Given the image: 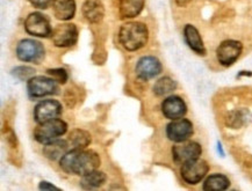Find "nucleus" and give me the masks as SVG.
Returning <instances> with one entry per match:
<instances>
[{"label": "nucleus", "mask_w": 252, "mask_h": 191, "mask_svg": "<svg viewBox=\"0 0 252 191\" xmlns=\"http://www.w3.org/2000/svg\"><path fill=\"white\" fill-rule=\"evenodd\" d=\"M101 164L99 154L86 148H71L60 159V167L70 175H84L98 169Z\"/></svg>", "instance_id": "nucleus-1"}, {"label": "nucleus", "mask_w": 252, "mask_h": 191, "mask_svg": "<svg viewBox=\"0 0 252 191\" xmlns=\"http://www.w3.org/2000/svg\"><path fill=\"white\" fill-rule=\"evenodd\" d=\"M149 40V30L142 22L132 21L122 25L119 30V41L127 51H137L145 47Z\"/></svg>", "instance_id": "nucleus-2"}, {"label": "nucleus", "mask_w": 252, "mask_h": 191, "mask_svg": "<svg viewBox=\"0 0 252 191\" xmlns=\"http://www.w3.org/2000/svg\"><path fill=\"white\" fill-rule=\"evenodd\" d=\"M67 131V124L63 119L55 118L46 123L38 124L34 131V138L42 145H47L49 142L60 139Z\"/></svg>", "instance_id": "nucleus-3"}, {"label": "nucleus", "mask_w": 252, "mask_h": 191, "mask_svg": "<svg viewBox=\"0 0 252 191\" xmlns=\"http://www.w3.org/2000/svg\"><path fill=\"white\" fill-rule=\"evenodd\" d=\"M15 54L19 60L25 63L40 64L46 56V50L41 42L32 38H25L18 43Z\"/></svg>", "instance_id": "nucleus-4"}, {"label": "nucleus", "mask_w": 252, "mask_h": 191, "mask_svg": "<svg viewBox=\"0 0 252 191\" xmlns=\"http://www.w3.org/2000/svg\"><path fill=\"white\" fill-rule=\"evenodd\" d=\"M57 82L43 76L33 77L27 82V92L32 99H40L48 95H56L60 90Z\"/></svg>", "instance_id": "nucleus-5"}, {"label": "nucleus", "mask_w": 252, "mask_h": 191, "mask_svg": "<svg viewBox=\"0 0 252 191\" xmlns=\"http://www.w3.org/2000/svg\"><path fill=\"white\" fill-rule=\"evenodd\" d=\"M25 30L29 35L36 37H49L53 34L50 20L47 15L40 12L31 13L25 20Z\"/></svg>", "instance_id": "nucleus-6"}, {"label": "nucleus", "mask_w": 252, "mask_h": 191, "mask_svg": "<svg viewBox=\"0 0 252 191\" xmlns=\"http://www.w3.org/2000/svg\"><path fill=\"white\" fill-rule=\"evenodd\" d=\"M208 164L199 158L195 159V160H190L183 164L182 168H180V175H182V179L187 184L195 186V184L201 182L203 177L208 173Z\"/></svg>", "instance_id": "nucleus-7"}, {"label": "nucleus", "mask_w": 252, "mask_h": 191, "mask_svg": "<svg viewBox=\"0 0 252 191\" xmlns=\"http://www.w3.org/2000/svg\"><path fill=\"white\" fill-rule=\"evenodd\" d=\"M51 40L55 47L70 48L78 41V28L75 24H61L53 29Z\"/></svg>", "instance_id": "nucleus-8"}, {"label": "nucleus", "mask_w": 252, "mask_h": 191, "mask_svg": "<svg viewBox=\"0 0 252 191\" xmlns=\"http://www.w3.org/2000/svg\"><path fill=\"white\" fill-rule=\"evenodd\" d=\"M243 51V45L241 42L235 40H225L216 49V58L222 66L229 67L234 65L236 60Z\"/></svg>", "instance_id": "nucleus-9"}, {"label": "nucleus", "mask_w": 252, "mask_h": 191, "mask_svg": "<svg viewBox=\"0 0 252 191\" xmlns=\"http://www.w3.org/2000/svg\"><path fill=\"white\" fill-rule=\"evenodd\" d=\"M62 103L58 102L57 100H43L35 106L33 112L34 121L37 124H42L51 119L58 118L62 115Z\"/></svg>", "instance_id": "nucleus-10"}, {"label": "nucleus", "mask_w": 252, "mask_h": 191, "mask_svg": "<svg viewBox=\"0 0 252 191\" xmlns=\"http://www.w3.org/2000/svg\"><path fill=\"white\" fill-rule=\"evenodd\" d=\"M202 153V147L196 141L178 142L172 147V158L177 164H183L187 161L199 159Z\"/></svg>", "instance_id": "nucleus-11"}, {"label": "nucleus", "mask_w": 252, "mask_h": 191, "mask_svg": "<svg viewBox=\"0 0 252 191\" xmlns=\"http://www.w3.org/2000/svg\"><path fill=\"white\" fill-rule=\"evenodd\" d=\"M194 128L192 122L186 118L174 119L166 126V137L173 142H183L189 140L193 136Z\"/></svg>", "instance_id": "nucleus-12"}, {"label": "nucleus", "mask_w": 252, "mask_h": 191, "mask_svg": "<svg viewBox=\"0 0 252 191\" xmlns=\"http://www.w3.org/2000/svg\"><path fill=\"white\" fill-rule=\"evenodd\" d=\"M163 66H161L160 60L154 56H143L138 59L136 66H135V72L138 79L148 80L159 76Z\"/></svg>", "instance_id": "nucleus-13"}, {"label": "nucleus", "mask_w": 252, "mask_h": 191, "mask_svg": "<svg viewBox=\"0 0 252 191\" xmlns=\"http://www.w3.org/2000/svg\"><path fill=\"white\" fill-rule=\"evenodd\" d=\"M161 112H163L164 117L171 121L174 119L183 118L187 112V106L184 100L180 96L172 95L169 96L161 102Z\"/></svg>", "instance_id": "nucleus-14"}, {"label": "nucleus", "mask_w": 252, "mask_h": 191, "mask_svg": "<svg viewBox=\"0 0 252 191\" xmlns=\"http://www.w3.org/2000/svg\"><path fill=\"white\" fill-rule=\"evenodd\" d=\"M83 17L90 24H99L105 17V6L101 0H85L82 7Z\"/></svg>", "instance_id": "nucleus-15"}, {"label": "nucleus", "mask_w": 252, "mask_h": 191, "mask_svg": "<svg viewBox=\"0 0 252 191\" xmlns=\"http://www.w3.org/2000/svg\"><path fill=\"white\" fill-rule=\"evenodd\" d=\"M184 38L187 45L200 56H205L206 48L199 30L193 25H186L184 28Z\"/></svg>", "instance_id": "nucleus-16"}, {"label": "nucleus", "mask_w": 252, "mask_h": 191, "mask_svg": "<svg viewBox=\"0 0 252 191\" xmlns=\"http://www.w3.org/2000/svg\"><path fill=\"white\" fill-rule=\"evenodd\" d=\"M55 18L62 21H69L75 18L76 1L75 0H55L53 5Z\"/></svg>", "instance_id": "nucleus-17"}, {"label": "nucleus", "mask_w": 252, "mask_h": 191, "mask_svg": "<svg viewBox=\"0 0 252 191\" xmlns=\"http://www.w3.org/2000/svg\"><path fill=\"white\" fill-rule=\"evenodd\" d=\"M67 151H70V145L67 140L56 139V140L43 145V155L51 161H56L61 159Z\"/></svg>", "instance_id": "nucleus-18"}, {"label": "nucleus", "mask_w": 252, "mask_h": 191, "mask_svg": "<svg viewBox=\"0 0 252 191\" xmlns=\"http://www.w3.org/2000/svg\"><path fill=\"white\" fill-rule=\"evenodd\" d=\"M145 0H120L119 14L121 19L136 18L143 11Z\"/></svg>", "instance_id": "nucleus-19"}, {"label": "nucleus", "mask_w": 252, "mask_h": 191, "mask_svg": "<svg viewBox=\"0 0 252 191\" xmlns=\"http://www.w3.org/2000/svg\"><path fill=\"white\" fill-rule=\"evenodd\" d=\"M107 176L103 171H100L98 169L91 171V173L84 175L80 180V187L85 190H92L96 189V188L101 187L105 184Z\"/></svg>", "instance_id": "nucleus-20"}, {"label": "nucleus", "mask_w": 252, "mask_h": 191, "mask_svg": "<svg viewBox=\"0 0 252 191\" xmlns=\"http://www.w3.org/2000/svg\"><path fill=\"white\" fill-rule=\"evenodd\" d=\"M230 186V181L223 174H213L203 182L202 189L206 191H222L227 190Z\"/></svg>", "instance_id": "nucleus-21"}, {"label": "nucleus", "mask_w": 252, "mask_h": 191, "mask_svg": "<svg viewBox=\"0 0 252 191\" xmlns=\"http://www.w3.org/2000/svg\"><path fill=\"white\" fill-rule=\"evenodd\" d=\"M92 138L90 132L82 129H75L70 132L67 137V142H69L71 148H86L91 144Z\"/></svg>", "instance_id": "nucleus-22"}, {"label": "nucleus", "mask_w": 252, "mask_h": 191, "mask_svg": "<svg viewBox=\"0 0 252 191\" xmlns=\"http://www.w3.org/2000/svg\"><path fill=\"white\" fill-rule=\"evenodd\" d=\"M250 112L245 109L232 110L225 117V125L230 129H240L248 122Z\"/></svg>", "instance_id": "nucleus-23"}, {"label": "nucleus", "mask_w": 252, "mask_h": 191, "mask_svg": "<svg viewBox=\"0 0 252 191\" xmlns=\"http://www.w3.org/2000/svg\"><path fill=\"white\" fill-rule=\"evenodd\" d=\"M177 82H174L172 78L163 77L158 79L154 85V94L156 96H165L174 92L177 88Z\"/></svg>", "instance_id": "nucleus-24"}, {"label": "nucleus", "mask_w": 252, "mask_h": 191, "mask_svg": "<svg viewBox=\"0 0 252 191\" xmlns=\"http://www.w3.org/2000/svg\"><path fill=\"white\" fill-rule=\"evenodd\" d=\"M35 69L32 66H17L15 69L12 70V76L17 78L20 82H28L29 79L35 77Z\"/></svg>", "instance_id": "nucleus-25"}, {"label": "nucleus", "mask_w": 252, "mask_h": 191, "mask_svg": "<svg viewBox=\"0 0 252 191\" xmlns=\"http://www.w3.org/2000/svg\"><path fill=\"white\" fill-rule=\"evenodd\" d=\"M47 73L61 85L66 83L67 79H69V74H67L65 69H48Z\"/></svg>", "instance_id": "nucleus-26"}, {"label": "nucleus", "mask_w": 252, "mask_h": 191, "mask_svg": "<svg viewBox=\"0 0 252 191\" xmlns=\"http://www.w3.org/2000/svg\"><path fill=\"white\" fill-rule=\"evenodd\" d=\"M35 8L38 9H47L49 8L51 5H54L55 0H28Z\"/></svg>", "instance_id": "nucleus-27"}, {"label": "nucleus", "mask_w": 252, "mask_h": 191, "mask_svg": "<svg viewBox=\"0 0 252 191\" xmlns=\"http://www.w3.org/2000/svg\"><path fill=\"white\" fill-rule=\"evenodd\" d=\"M38 189L43 190V191H47V190L60 191L61 190L60 188L53 186V184H51L50 182H48V181H42V182H40V184H38Z\"/></svg>", "instance_id": "nucleus-28"}, {"label": "nucleus", "mask_w": 252, "mask_h": 191, "mask_svg": "<svg viewBox=\"0 0 252 191\" xmlns=\"http://www.w3.org/2000/svg\"><path fill=\"white\" fill-rule=\"evenodd\" d=\"M176 1V4L179 6V7H186L187 5H189V2L192 1V0H174Z\"/></svg>", "instance_id": "nucleus-29"}, {"label": "nucleus", "mask_w": 252, "mask_h": 191, "mask_svg": "<svg viewBox=\"0 0 252 191\" xmlns=\"http://www.w3.org/2000/svg\"><path fill=\"white\" fill-rule=\"evenodd\" d=\"M218 150H219L220 153H221L222 157H223V155H224V152H223V150H222V145L220 144V142H218Z\"/></svg>", "instance_id": "nucleus-30"}]
</instances>
